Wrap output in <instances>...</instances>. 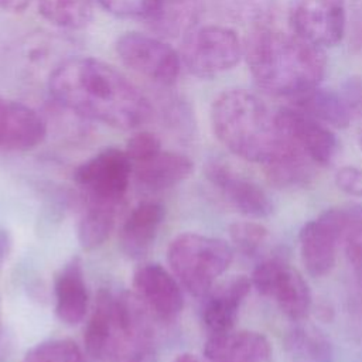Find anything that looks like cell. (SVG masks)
Segmentation results:
<instances>
[{"instance_id": "277c9868", "label": "cell", "mask_w": 362, "mask_h": 362, "mask_svg": "<svg viewBox=\"0 0 362 362\" xmlns=\"http://www.w3.org/2000/svg\"><path fill=\"white\" fill-rule=\"evenodd\" d=\"M171 273L194 297L205 296L233 260V247L223 239L185 232L168 246Z\"/></svg>"}, {"instance_id": "1f68e13d", "label": "cell", "mask_w": 362, "mask_h": 362, "mask_svg": "<svg viewBox=\"0 0 362 362\" xmlns=\"http://www.w3.org/2000/svg\"><path fill=\"white\" fill-rule=\"evenodd\" d=\"M109 13L122 18L150 20L161 6L163 0H98Z\"/></svg>"}, {"instance_id": "ac0fdd59", "label": "cell", "mask_w": 362, "mask_h": 362, "mask_svg": "<svg viewBox=\"0 0 362 362\" xmlns=\"http://www.w3.org/2000/svg\"><path fill=\"white\" fill-rule=\"evenodd\" d=\"M164 219V208L154 201L139 204L124 221L119 240L120 247L132 259L143 257L153 246L160 225Z\"/></svg>"}, {"instance_id": "ba28073f", "label": "cell", "mask_w": 362, "mask_h": 362, "mask_svg": "<svg viewBox=\"0 0 362 362\" xmlns=\"http://www.w3.org/2000/svg\"><path fill=\"white\" fill-rule=\"evenodd\" d=\"M120 61L132 71L160 85H173L181 71L180 54L157 37L126 33L116 41Z\"/></svg>"}, {"instance_id": "5bb4252c", "label": "cell", "mask_w": 362, "mask_h": 362, "mask_svg": "<svg viewBox=\"0 0 362 362\" xmlns=\"http://www.w3.org/2000/svg\"><path fill=\"white\" fill-rule=\"evenodd\" d=\"M205 174L223 198L240 214L250 218H264L272 214L273 204L267 192L257 182L242 175L230 165L211 161L205 167Z\"/></svg>"}, {"instance_id": "9a60e30c", "label": "cell", "mask_w": 362, "mask_h": 362, "mask_svg": "<svg viewBox=\"0 0 362 362\" xmlns=\"http://www.w3.org/2000/svg\"><path fill=\"white\" fill-rule=\"evenodd\" d=\"M252 288L250 277L232 276L205 294L202 320L209 335L233 331L239 308Z\"/></svg>"}, {"instance_id": "f35d334b", "label": "cell", "mask_w": 362, "mask_h": 362, "mask_svg": "<svg viewBox=\"0 0 362 362\" xmlns=\"http://www.w3.org/2000/svg\"><path fill=\"white\" fill-rule=\"evenodd\" d=\"M356 139H358V144H359V147L362 150V119H361V123H359L358 130H356Z\"/></svg>"}, {"instance_id": "7c38bea8", "label": "cell", "mask_w": 362, "mask_h": 362, "mask_svg": "<svg viewBox=\"0 0 362 362\" xmlns=\"http://www.w3.org/2000/svg\"><path fill=\"white\" fill-rule=\"evenodd\" d=\"M276 120L280 133L317 167H325L332 163L338 151V139L329 126L294 106L277 110Z\"/></svg>"}, {"instance_id": "7402d4cb", "label": "cell", "mask_w": 362, "mask_h": 362, "mask_svg": "<svg viewBox=\"0 0 362 362\" xmlns=\"http://www.w3.org/2000/svg\"><path fill=\"white\" fill-rule=\"evenodd\" d=\"M293 100L294 107L331 129H345L352 122V115L339 90L325 89L318 85L296 96Z\"/></svg>"}, {"instance_id": "d4e9b609", "label": "cell", "mask_w": 362, "mask_h": 362, "mask_svg": "<svg viewBox=\"0 0 362 362\" xmlns=\"http://www.w3.org/2000/svg\"><path fill=\"white\" fill-rule=\"evenodd\" d=\"M286 349L291 362H332V345L318 328L294 327L286 338Z\"/></svg>"}, {"instance_id": "8d00e7d4", "label": "cell", "mask_w": 362, "mask_h": 362, "mask_svg": "<svg viewBox=\"0 0 362 362\" xmlns=\"http://www.w3.org/2000/svg\"><path fill=\"white\" fill-rule=\"evenodd\" d=\"M10 249H11L10 233H8V230L0 228V267H1L3 262L7 259Z\"/></svg>"}, {"instance_id": "d590c367", "label": "cell", "mask_w": 362, "mask_h": 362, "mask_svg": "<svg viewBox=\"0 0 362 362\" xmlns=\"http://www.w3.org/2000/svg\"><path fill=\"white\" fill-rule=\"evenodd\" d=\"M33 0H0V10L8 13H20L24 11Z\"/></svg>"}, {"instance_id": "e0dca14e", "label": "cell", "mask_w": 362, "mask_h": 362, "mask_svg": "<svg viewBox=\"0 0 362 362\" xmlns=\"http://www.w3.org/2000/svg\"><path fill=\"white\" fill-rule=\"evenodd\" d=\"M205 362H272L270 341L256 331H230L209 335L204 346Z\"/></svg>"}, {"instance_id": "2e32d148", "label": "cell", "mask_w": 362, "mask_h": 362, "mask_svg": "<svg viewBox=\"0 0 362 362\" xmlns=\"http://www.w3.org/2000/svg\"><path fill=\"white\" fill-rule=\"evenodd\" d=\"M45 134V122L35 110L20 102L0 99V150H31Z\"/></svg>"}, {"instance_id": "30bf717a", "label": "cell", "mask_w": 362, "mask_h": 362, "mask_svg": "<svg viewBox=\"0 0 362 362\" xmlns=\"http://www.w3.org/2000/svg\"><path fill=\"white\" fill-rule=\"evenodd\" d=\"M290 20L304 41L321 49L335 47L346 30L345 0H296Z\"/></svg>"}, {"instance_id": "484cf974", "label": "cell", "mask_w": 362, "mask_h": 362, "mask_svg": "<svg viewBox=\"0 0 362 362\" xmlns=\"http://www.w3.org/2000/svg\"><path fill=\"white\" fill-rule=\"evenodd\" d=\"M199 7L197 0H163L157 13L148 20L150 27L161 37H177L194 28Z\"/></svg>"}, {"instance_id": "4fadbf2b", "label": "cell", "mask_w": 362, "mask_h": 362, "mask_svg": "<svg viewBox=\"0 0 362 362\" xmlns=\"http://www.w3.org/2000/svg\"><path fill=\"white\" fill-rule=\"evenodd\" d=\"M134 294L161 321H173L184 307L181 284L157 263L141 264L133 274Z\"/></svg>"}, {"instance_id": "f546056e", "label": "cell", "mask_w": 362, "mask_h": 362, "mask_svg": "<svg viewBox=\"0 0 362 362\" xmlns=\"http://www.w3.org/2000/svg\"><path fill=\"white\" fill-rule=\"evenodd\" d=\"M232 245L243 256H256L269 239V230L256 221H238L229 226Z\"/></svg>"}, {"instance_id": "44dd1931", "label": "cell", "mask_w": 362, "mask_h": 362, "mask_svg": "<svg viewBox=\"0 0 362 362\" xmlns=\"http://www.w3.org/2000/svg\"><path fill=\"white\" fill-rule=\"evenodd\" d=\"M54 291L57 317L68 325L81 322L88 310V291L78 259H72L59 270L55 277Z\"/></svg>"}, {"instance_id": "83f0119b", "label": "cell", "mask_w": 362, "mask_h": 362, "mask_svg": "<svg viewBox=\"0 0 362 362\" xmlns=\"http://www.w3.org/2000/svg\"><path fill=\"white\" fill-rule=\"evenodd\" d=\"M341 249L345 253L354 279L362 290V206L342 208Z\"/></svg>"}, {"instance_id": "5b68a950", "label": "cell", "mask_w": 362, "mask_h": 362, "mask_svg": "<svg viewBox=\"0 0 362 362\" xmlns=\"http://www.w3.org/2000/svg\"><path fill=\"white\" fill-rule=\"evenodd\" d=\"M153 318L133 291L115 297V327L106 352L109 362H156Z\"/></svg>"}, {"instance_id": "e575fe53", "label": "cell", "mask_w": 362, "mask_h": 362, "mask_svg": "<svg viewBox=\"0 0 362 362\" xmlns=\"http://www.w3.org/2000/svg\"><path fill=\"white\" fill-rule=\"evenodd\" d=\"M341 96L344 98L352 119H362V78L352 76L348 78L338 89Z\"/></svg>"}, {"instance_id": "52a82bcc", "label": "cell", "mask_w": 362, "mask_h": 362, "mask_svg": "<svg viewBox=\"0 0 362 362\" xmlns=\"http://www.w3.org/2000/svg\"><path fill=\"white\" fill-rule=\"evenodd\" d=\"M252 287L272 298L293 321H303L311 308V291L303 274L287 262L273 257L262 260L252 273Z\"/></svg>"}, {"instance_id": "4316f807", "label": "cell", "mask_w": 362, "mask_h": 362, "mask_svg": "<svg viewBox=\"0 0 362 362\" xmlns=\"http://www.w3.org/2000/svg\"><path fill=\"white\" fill-rule=\"evenodd\" d=\"M38 10L48 23L66 30L86 27L93 16L92 0H38Z\"/></svg>"}, {"instance_id": "8fae6325", "label": "cell", "mask_w": 362, "mask_h": 362, "mask_svg": "<svg viewBox=\"0 0 362 362\" xmlns=\"http://www.w3.org/2000/svg\"><path fill=\"white\" fill-rule=\"evenodd\" d=\"M341 230L342 208H329L300 229V257L311 276L322 277L334 269L341 249Z\"/></svg>"}, {"instance_id": "603a6c76", "label": "cell", "mask_w": 362, "mask_h": 362, "mask_svg": "<svg viewBox=\"0 0 362 362\" xmlns=\"http://www.w3.org/2000/svg\"><path fill=\"white\" fill-rule=\"evenodd\" d=\"M115 327V296L100 290L96 296L93 313L86 324L83 342L89 356L100 359L106 356Z\"/></svg>"}, {"instance_id": "9c48e42d", "label": "cell", "mask_w": 362, "mask_h": 362, "mask_svg": "<svg viewBox=\"0 0 362 362\" xmlns=\"http://www.w3.org/2000/svg\"><path fill=\"white\" fill-rule=\"evenodd\" d=\"M132 173L133 163L126 151L109 147L82 163L74 178L88 199L120 205Z\"/></svg>"}, {"instance_id": "74e56055", "label": "cell", "mask_w": 362, "mask_h": 362, "mask_svg": "<svg viewBox=\"0 0 362 362\" xmlns=\"http://www.w3.org/2000/svg\"><path fill=\"white\" fill-rule=\"evenodd\" d=\"M173 362H198V359L191 354H182V355L177 356Z\"/></svg>"}, {"instance_id": "8992f818", "label": "cell", "mask_w": 362, "mask_h": 362, "mask_svg": "<svg viewBox=\"0 0 362 362\" xmlns=\"http://www.w3.org/2000/svg\"><path fill=\"white\" fill-rule=\"evenodd\" d=\"M180 57L189 74L211 79L239 64L243 57V44L229 27L201 25L184 35Z\"/></svg>"}, {"instance_id": "d6986e66", "label": "cell", "mask_w": 362, "mask_h": 362, "mask_svg": "<svg viewBox=\"0 0 362 362\" xmlns=\"http://www.w3.org/2000/svg\"><path fill=\"white\" fill-rule=\"evenodd\" d=\"M262 165L267 181L276 188H296L307 185L313 180L314 168L317 167L283 134L276 153Z\"/></svg>"}, {"instance_id": "836d02e7", "label": "cell", "mask_w": 362, "mask_h": 362, "mask_svg": "<svg viewBox=\"0 0 362 362\" xmlns=\"http://www.w3.org/2000/svg\"><path fill=\"white\" fill-rule=\"evenodd\" d=\"M334 180L342 192L351 197H362V168L344 165L335 173Z\"/></svg>"}, {"instance_id": "4dcf8cb0", "label": "cell", "mask_w": 362, "mask_h": 362, "mask_svg": "<svg viewBox=\"0 0 362 362\" xmlns=\"http://www.w3.org/2000/svg\"><path fill=\"white\" fill-rule=\"evenodd\" d=\"M226 10L236 18L263 27L273 17L279 0H222Z\"/></svg>"}, {"instance_id": "ffe728a7", "label": "cell", "mask_w": 362, "mask_h": 362, "mask_svg": "<svg viewBox=\"0 0 362 362\" xmlns=\"http://www.w3.org/2000/svg\"><path fill=\"white\" fill-rule=\"evenodd\" d=\"M192 171L194 163L188 156L163 150L146 161L133 164L137 182L150 191L171 188L187 180Z\"/></svg>"}, {"instance_id": "6da1fadb", "label": "cell", "mask_w": 362, "mask_h": 362, "mask_svg": "<svg viewBox=\"0 0 362 362\" xmlns=\"http://www.w3.org/2000/svg\"><path fill=\"white\" fill-rule=\"evenodd\" d=\"M49 92L75 115L116 129H134L151 115L148 99L126 76L89 57L59 64L49 76Z\"/></svg>"}, {"instance_id": "3957f363", "label": "cell", "mask_w": 362, "mask_h": 362, "mask_svg": "<svg viewBox=\"0 0 362 362\" xmlns=\"http://www.w3.org/2000/svg\"><path fill=\"white\" fill-rule=\"evenodd\" d=\"M211 124L216 139L230 153L250 163L264 164L281 143L276 113L245 89H228L216 96Z\"/></svg>"}, {"instance_id": "d6a6232c", "label": "cell", "mask_w": 362, "mask_h": 362, "mask_svg": "<svg viewBox=\"0 0 362 362\" xmlns=\"http://www.w3.org/2000/svg\"><path fill=\"white\" fill-rule=\"evenodd\" d=\"M124 151L133 164L141 163L161 151V141L154 133L139 132L129 139Z\"/></svg>"}, {"instance_id": "ab89813d", "label": "cell", "mask_w": 362, "mask_h": 362, "mask_svg": "<svg viewBox=\"0 0 362 362\" xmlns=\"http://www.w3.org/2000/svg\"><path fill=\"white\" fill-rule=\"evenodd\" d=\"M361 13H362V0H361Z\"/></svg>"}, {"instance_id": "7a4b0ae2", "label": "cell", "mask_w": 362, "mask_h": 362, "mask_svg": "<svg viewBox=\"0 0 362 362\" xmlns=\"http://www.w3.org/2000/svg\"><path fill=\"white\" fill-rule=\"evenodd\" d=\"M250 75L264 92L296 96L320 85L327 61L321 48L270 27H256L243 45Z\"/></svg>"}, {"instance_id": "cb8c5ba5", "label": "cell", "mask_w": 362, "mask_h": 362, "mask_svg": "<svg viewBox=\"0 0 362 362\" xmlns=\"http://www.w3.org/2000/svg\"><path fill=\"white\" fill-rule=\"evenodd\" d=\"M117 204L103 201H86V208L78 225V239L85 250H93L109 238L117 212Z\"/></svg>"}, {"instance_id": "f1b7e54d", "label": "cell", "mask_w": 362, "mask_h": 362, "mask_svg": "<svg viewBox=\"0 0 362 362\" xmlns=\"http://www.w3.org/2000/svg\"><path fill=\"white\" fill-rule=\"evenodd\" d=\"M24 362H83V354L72 339H48L28 349Z\"/></svg>"}]
</instances>
